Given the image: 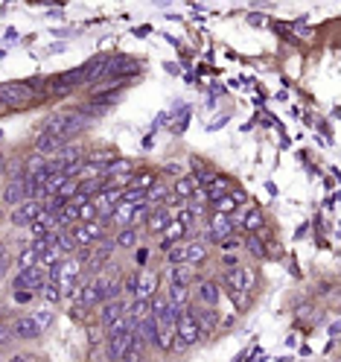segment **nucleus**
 <instances>
[{
	"label": "nucleus",
	"mask_w": 341,
	"mask_h": 362,
	"mask_svg": "<svg viewBox=\"0 0 341 362\" xmlns=\"http://www.w3.org/2000/svg\"><path fill=\"white\" fill-rule=\"evenodd\" d=\"M88 123H91V117L85 114V111H55V114H50L44 123H41V132L70 144L73 137H79L85 129H88Z\"/></svg>",
	"instance_id": "f257e3e1"
},
{
	"label": "nucleus",
	"mask_w": 341,
	"mask_h": 362,
	"mask_svg": "<svg viewBox=\"0 0 341 362\" xmlns=\"http://www.w3.org/2000/svg\"><path fill=\"white\" fill-rule=\"evenodd\" d=\"M79 161H85V146L76 144V141L64 144L62 152L55 155V164H59V170H62V166H67V164H79Z\"/></svg>",
	"instance_id": "5701e85b"
},
{
	"label": "nucleus",
	"mask_w": 341,
	"mask_h": 362,
	"mask_svg": "<svg viewBox=\"0 0 341 362\" xmlns=\"http://www.w3.org/2000/svg\"><path fill=\"white\" fill-rule=\"evenodd\" d=\"M0 216H3V205H0Z\"/></svg>",
	"instance_id": "de8ad7c7"
},
{
	"label": "nucleus",
	"mask_w": 341,
	"mask_h": 362,
	"mask_svg": "<svg viewBox=\"0 0 341 362\" xmlns=\"http://www.w3.org/2000/svg\"><path fill=\"white\" fill-rule=\"evenodd\" d=\"M35 263H38V255L33 252L30 245H26L24 252H18V257H15V266L18 269H30V266H35Z\"/></svg>",
	"instance_id": "c9c22d12"
},
{
	"label": "nucleus",
	"mask_w": 341,
	"mask_h": 362,
	"mask_svg": "<svg viewBox=\"0 0 341 362\" xmlns=\"http://www.w3.org/2000/svg\"><path fill=\"white\" fill-rule=\"evenodd\" d=\"M166 202H169V184H164L161 178H155L149 184V190H146V205L149 207H161Z\"/></svg>",
	"instance_id": "a878e982"
},
{
	"label": "nucleus",
	"mask_w": 341,
	"mask_h": 362,
	"mask_svg": "<svg viewBox=\"0 0 341 362\" xmlns=\"http://www.w3.org/2000/svg\"><path fill=\"white\" fill-rule=\"evenodd\" d=\"M21 202H26V190H24V178H9L3 184V193H0V205L3 207H18Z\"/></svg>",
	"instance_id": "f3484780"
},
{
	"label": "nucleus",
	"mask_w": 341,
	"mask_h": 362,
	"mask_svg": "<svg viewBox=\"0 0 341 362\" xmlns=\"http://www.w3.org/2000/svg\"><path fill=\"white\" fill-rule=\"evenodd\" d=\"M38 295H41V304H44V307H53V304H62V298H64V292L59 289V284H44L38 289Z\"/></svg>",
	"instance_id": "cd10ccee"
},
{
	"label": "nucleus",
	"mask_w": 341,
	"mask_h": 362,
	"mask_svg": "<svg viewBox=\"0 0 341 362\" xmlns=\"http://www.w3.org/2000/svg\"><path fill=\"white\" fill-rule=\"evenodd\" d=\"M0 108H6V105H3V100H0Z\"/></svg>",
	"instance_id": "09e8293b"
},
{
	"label": "nucleus",
	"mask_w": 341,
	"mask_h": 362,
	"mask_svg": "<svg viewBox=\"0 0 341 362\" xmlns=\"http://www.w3.org/2000/svg\"><path fill=\"white\" fill-rule=\"evenodd\" d=\"M204 190V199H207V205H216L222 196H227V190H231V181H227L225 175H219L216 173V178L210 181L207 187H202Z\"/></svg>",
	"instance_id": "b1692460"
},
{
	"label": "nucleus",
	"mask_w": 341,
	"mask_h": 362,
	"mask_svg": "<svg viewBox=\"0 0 341 362\" xmlns=\"http://www.w3.org/2000/svg\"><path fill=\"white\" fill-rule=\"evenodd\" d=\"M9 362H33V359H30V356H18V354H15V356H12Z\"/></svg>",
	"instance_id": "a18cd8bd"
},
{
	"label": "nucleus",
	"mask_w": 341,
	"mask_h": 362,
	"mask_svg": "<svg viewBox=\"0 0 341 362\" xmlns=\"http://www.w3.org/2000/svg\"><path fill=\"white\" fill-rule=\"evenodd\" d=\"M219 263H222V269H236L239 263H243V255H236V252H231V255H222V257H219Z\"/></svg>",
	"instance_id": "ea45409f"
},
{
	"label": "nucleus",
	"mask_w": 341,
	"mask_h": 362,
	"mask_svg": "<svg viewBox=\"0 0 341 362\" xmlns=\"http://www.w3.org/2000/svg\"><path fill=\"white\" fill-rule=\"evenodd\" d=\"M173 333H175V351H190V347H195L198 342L204 339L190 310H184V313H181V318H178V325H175Z\"/></svg>",
	"instance_id": "423d86ee"
},
{
	"label": "nucleus",
	"mask_w": 341,
	"mask_h": 362,
	"mask_svg": "<svg viewBox=\"0 0 341 362\" xmlns=\"http://www.w3.org/2000/svg\"><path fill=\"white\" fill-rule=\"evenodd\" d=\"M213 178H216V173H213L207 164H202L198 158H193V181H195V184H198V187H207Z\"/></svg>",
	"instance_id": "c85d7f7f"
},
{
	"label": "nucleus",
	"mask_w": 341,
	"mask_h": 362,
	"mask_svg": "<svg viewBox=\"0 0 341 362\" xmlns=\"http://www.w3.org/2000/svg\"><path fill=\"white\" fill-rule=\"evenodd\" d=\"M257 269L254 266H245V263H239L236 269H227L225 275L219 277H213L225 292H251L254 286H257Z\"/></svg>",
	"instance_id": "f03ea898"
},
{
	"label": "nucleus",
	"mask_w": 341,
	"mask_h": 362,
	"mask_svg": "<svg viewBox=\"0 0 341 362\" xmlns=\"http://www.w3.org/2000/svg\"><path fill=\"white\" fill-rule=\"evenodd\" d=\"M35 298V292H24V289H12V301L15 304H26V301H33Z\"/></svg>",
	"instance_id": "c03bdc74"
},
{
	"label": "nucleus",
	"mask_w": 341,
	"mask_h": 362,
	"mask_svg": "<svg viewBox=\"0 0 341 362\" xmlns=\"http://www.w3.org/2000/svg\"><path fill=\"white\" fill-rule=\"evenodd\" d=\"M47 284V269L44 266H30V269H18L15 275H12V289H24V292H35Z\"/></svg>",
	"instance_id": "6e6552de"
},
{
	"label": "nucleus",
	"mask_w": 341,
	"mask_h": 362,
	"mask_svg": "<svg viewBox=\"0 0 341 362\" xmlns=\"http://www.w3.org/2000/svg\"><path fill=\"white\" fill-rule=\"evenodd\" d=\"M164 295H166V301L173 304V307H181V310H187V307H190V286H175V284H166Z\"/></svg>",
	"instance_id": "bb28decb"
},
{
	"label": "nucleus",
	"mask_w": 341,
	"mask_h": 362,
	"mask_svg": "<svg viewBox=\"0 0 341 362\" xmlns=\"http://www.w3.org/2000/svg\"><path fill=\"white\" fill-rule=\"evenodd\" d=\"M9 325H12V336L21 339V342H35V339L44 336V333H41V327L33 322L30 313H26V316H18L15 322H9Z\"/></svg>",
	"instance_id": "4468645a"
},
{
	"label": "nucleus",
	"mask_w": 341,
	"mask_h": 362,
	"mask_svg": "<svg viewBox=\"0 0 341 362\" xmlns=\"http://www.w3.org/2000/svg\"><path fill=\"white\" fill-rule=\"evenodd\" d=\"M30 316H33V322L41 327V333H44V330H50V327L55 325V310H53V307H41V310H33Z\"/></svg>",
	"instance_id": "c756f323"
},
{
	"label": "nucleus",
	"mask_w": 341,
	"mask_h": 362,
	"mask_svg": "<svg viewBox=\"0 0 341 362\" xmlns=\"http://www.w3.org/2000/svg\"><path fill=\"white\" fill-rule=\"evenodd\" d=\"M155 292H158V272H152V269L137 272V289H134L132 301H149Z\"/></svg>",
	"instance_id": "6ab92c4d"
},
{
	"label": "nucleus",
	"mask_w": 341,
	"mask_h": 362,
	"mask_svg": "<svg viewBox=\"0 0 341 362\" xmlns=\"http://www.w3.org/2000/svg\"><path fill=\"white\" fill-rule=\"evenodd\" d=\"M152 181H155V173H134V178H132V190H140V193H143V196H146V190H149V184H152Z\"/></svg>",
	"instance_id": "72a5a7b5"
},
{
	"label": "nucleus",
	"mask_w": 341,
	"mask_h": 362,
	"mask_svg": "<svg viewBox=\"0 0 341 362\" xmlns=\"http://www.w3.org/2000/svg\"><path fill=\"white\" fill-rule=\"evenodd\" d=\"M76 216H79V222H96V219H99V211L94 207V202H85V205L76 207Z\"/></svg>",
	"instance_id": "e433bc0d"
},
{
	"label": "nucleus",
	"mask_w": 341,
	"mask_h": 362,
	"mask_svg": "<svg viewBox=\"0 0 341 362\" xmlns=\"http://www.w3.org/2000/svg\"><path fill=\"white\" fill-rule=\"evenodd\" d=\"M243 245H245V252H248L254 260H272V257H268V248H265L263 234H245V236H243Z\"/></svg>",
	"instance_id": "393cba45"
},
{
	"label": "nucleus",
	"mask_w": 341,
	"mask_h": 362,
	"mask_svg": "<svg viewBox=\"0 0 341 362\" xmlns=\"http://www.w3.org/2000/svg\"><path fill=\"white\" fill-rule=\"evenodd\" d=\"M35 96H38V91L33 82H3V85H0V100H3L6 108H24V105H30Z\"/></svg>",
	"instance_id": "20e7f679"
},
{
	"label": "nucleus",
	"mask_w": 341,
	"mask_h": 362,
	"mask_svg": "<svg viewBox=\"0 0 341 362\" xmlns=\"http://www.w3.org/2000/svg\"><path fill=\"white\" fill-rule=\"evenodd\" d=\"M123 173H134V164L125 161V158H117V161L108 164L105 170H103V181H105V178H114V175H123Z\"/></svg>",
	"instance_id": "7c9ffc66"
},
{
	"label": "nucleus",
	"mask_w": 341,
	"mask_h": 362,
	"mask_svg": "<svg viewBox=\"0 0 341 362\" xmlns=\"http://www.w3.org/2000/svg\"><path fill=\"white\" fill-rule=\"evenodd\" d=\"M164 275H166V284H175V286H190L198 277V272L193 266H187V263H181V266H166Z\"/></svg>",
	"instance_id": "412c9836"
},
{
	"label": "nucleus",
	"mask_w": 341,
	"mask_h": 362,
	"mask_svg": "<svg viewBox=\"0 0 341 362\" xmlns=\"http://www.w3.org/2000/svg\"><path fill=\"white\" fill-rule=\"evenodd\" d=\"M173 219H175V211H173V207H166V205H161V207H149V216H146V222H143V228H146L149 234H164V228H166Z\"/></svg>",
	"instance_id": "2eb2a0df"
},
{
	"label": "nucleus",
	"mask_w": 341,
	"mask_h": 362,
	"mask_svg": "<svg viewBox=\"0 0 341 362\" xmlns=\"http://www.w3.org/2000/svg\"><path fill=\"white\" fill-rule=\"evenodd\" d=\"M222 301V286L213 277H195L190 284V304L198 307H219Z\"/></svg>",
	"instance_id": "39448f33"
},
{
	"label": "nucleus",
	"mask_w": 341,
	"mask_h": 362,
	"mask_svg": "<svg viewBox=\"0 0 341 362\" xmlns=\"http://www.w3.org/2000/svg\"><path fill=\"white\" fill-rule=\"evenodd\" d=\"M0 164H6V158H3V149H0Z\"/></svg>",
	"instance_id": "49530a36"
},
{
	"label": "nucleus",
	"mask_w": 341,
	"mask_h": 362,
	"mask_svg": "<svg viewBox=\"0 0 341 362\" xmlns=\"http://www.w3.org/2000/svg\"><path fill=\"white\" fill-rule=\"evenodd\" d=\"M125 307H129V298H114V301L99 304V307H96V322H99V327H103V333L117 322V318L125 316Z\"/></svg>",
	"instance_id": "f8f14e48"
},
{
	"label": "nucleus",
	"mask_w": 341,
	"mask_h": 362,
	"mask_svg": "<svg viewBox=\"0 0 341 362\" xmlns=\"http://www.w3.org/2000/svg\"><path fill=\"white\" fill-rule=\"evenodd\" d=\"M120 281H123V298H134V289H137V272H125L120 275Z\"/></svg>",
	"instance_id": "f704fd0d"
},
{
	"label": "nucleus",
	"mask_w": 341,
	"mask_h": 362,
	"mask_svg": "<svg viewBox=\"0 0 341 362\" xmlns=\"http://www.w3.org/2000/svg\"><path fill=\"white\" fill-rule=\"evenodd\" d=\"M216 245H219L222 255H227V252H236V248L243 245V240H236V236H227V240H222V243H216Z\"/></svg>",
	"instance_id": "79ce46f5"
},
{
	"label": "nucleus",
	"mask_w": 341,
	"mask_h": 362,
	"mask_svg": "<svg viewBox=\"0 0 341 362\" xmlns=\"http://www.w3.org/2000/svg\"><path fill=\"white\" fill-rule=\"evenodd\" d=\"M120 362H149V351H134V347H129V354Z\"/></svg>",
	"instance_id": "a19ab883"
},
{
	"label": "nucleus",
	"mask_w": 341,
	"mask_h": 362,
	"mask_svg": "<svg viewBox=\"0 0 341 362\" xmlns=\"http://www.w3.org/2000/svg\"><path fill=\"white\" fill-rule=\"evenodd\" d=\"M210 207H213V214H222V216H231V214L236 211V205H234L231 196H222L216 205H210Z\"/></svg>",
	"instance_id": "4c0bfd02"
},
{
	"label": "nucleus",
	"mask_w": 341,
	"mask_h": 362,
	"mask_svg": "<svg viewBox=\"0 0 341 362\" xmlns=\"http://www.w3.org/2000/svg\"><path fill=\"white\" fill-rule=\"evenodd\" d=\"M227 298H231L236 316H243L251 310V292H227Z\"/></svg>",
	"instance_id": "473e14b6"
},
{
	"label": "nucleus",
	"mask_w": 341,
	"mask_h": 362,
	"mask_svg": "<svg viewBox=\"0 0 341 362\" xmlns=\"http://www.w3.org/2000/svg\"><path fill=\"white\" fill-rule=\"evenodd\" d=\"M231 222L236 231H245V234H260L265 228V214L260 211V207H236V211L231 214Z\"/></svg>",
	"instance_id": "0eeeda50"
},
{
	"label": "nucleus",
	"mask_w": 341,
	"mask_h": 362,
	"mask_svg": "<svg viewBox=\"0 0 341 362\" xmlns=\"http://www.w3.org/2000/svg\"><path fill=\"white\" fill-rule=\"evenodd\" d=\"M12 342H15V336H12V325L9 322H0V347L12 345Z\"/></svg>",
	"instance_id": "37998d69"
},
{
	"label": "nucleus",
	"mask_w": 341,
	"mask_h": 362,
	"mask_svg": "<svg viewBox=\"0 0 341 362\" xmlns=\"http://www.w3.org/2000/svg\"><path fill=\"white\" fill-rule=\"evenodd\" d=\"M129 347H132V333L129 330H108L105 333L103 351H105L108 362H120L125 354H129Z\"/></svg>",
	"instance_id": "1a4fd4ad"
},
{
	"label": "nucleus",
	"mask_w": 341,
	"mask_h": 362,
	"mask_svg": "<svg viewBox=\"0 0 341 362\" xmlns=\"http://www.w3.org/2000/svg\"><path fill=\"white\" fill-rule=\"evenodd\" d=\"M111 240L120 252H134L137 245H143V234H140V228H134V225H125V228H117V234H114Z\"/></svg>",
	"instance_id": "a211bd4d"
},
{
	"label": "nucleus",
	"mask_w": 341,
	"mask_h": 362,
	"mask_svg": "<svg viewBox=\"0 0 341 362\" xmlns=\"http://www.w3.org/2000/svg\"><path fill=\"white\" fill-rule=\"evenodd\" d=\"M41 211H44V205L26 199V202H21L18 207H12V211H9V225H15V228H30L33 222L38 219Z\"/></svg>",
	"instance_id": "9b49d317"
},
{
	"label": "nucleus",
	"mask_w": 341,
	"mask_h": 362,
	"mask_svg": "<svg viewBox=\"0 0 341 362\" xmlns=\"http://www.w3.org/2000/svg\"><path fill=\"white\" fill-rule=\"evenodd\" d=\"M82 277H85V266H82L79 257H64L59 263V281H55V284H59V289L64 292V295L82 281Z\"/></svg>",
	"instance_id": "9d476101"
},
{
	"label": "nucleus",
	"mask_w": 341,
	"mask_h": 362,
	"mask_svg": "<svg viewBox=\"0 0 341 362\" xmlns=\"http://www.w3.org/2000/svg\"><path fill=\"white\" fill-rule=\"evenodd\" d=\"M132 255H134V257H132V266H134V272H143V269H149V260H152V248H149V245H137Z\"/></svg>",
	"instance_id": "2f4dec72"
},
{
	"label": "nucleus",
	"mask_w": 341,
	"mask_h": 362,
	"mask_svg": "<svg viewBox=\"0 0 341 362\" xmlns=\"http://www.w3.org/2000/svg\"><path fill=\"white\" fill-rule=\"evenodd\" d=\"M62 146H64V141H59V137H50L44 132H38L35 141H33V152H35V155H44V158H55L62 152Z\"/></svg>",
	"instance_id": "aec40b11"
},
{
	"label": "nucleus",
	"mask_w": 341,
	"mask_h": 362,
	"mask_svg": "<svg viewBox=\"0 0 341 362\" xmlns=\"http://www.w3.org/2000/svg\"><path fill=\"white\" fill-rule=\"evenodd\" d=\"M187 310L193 313L198 330H202V336H207V333H213V330H219V327H222L219 307H198V304H190Z\"/></svg>",
	"instance_id": "ddd939ff"
},
{
	"label": "nucleus",
	"mask_w": 341,
	"mask_h": 362,
	"mask_svg": "<svg viewBox=\"0 0 341 362\" xmlns=\"http://www.w3.org/2000/svg\"><path fill=\"white\" fill-rule=\"evenodd\" d=\"M184 234H187V228L181 225L178 219H173L169 225L164 228V234H161V252H166V248H173V245H178V243H184Z\"/></svg>",
	"instance_id": "4be33fe9"
},
{
	"label": "nucleus",
	"mask_w": 341,
	"mask_h": 362,
	"mask_svg": "<svg viewBox=\"0 0 341 362\" xmlns=\"http://www.w3.org/2000/svg\"><path fill=\"white\" fill-rule=\"evenodd\" d=\"M227 196L234 199L236 207H245V205H248V193H245L243 187H231V190H227Z\"/></svg>",
	"instance_id": "58836bf2"
},
{
	"label": "nucleus",
	"mask_w": 341,
	"mask_h": 362,
	"mask_svg": "<svg viewBox=\"0 0 341 362\" xmlns=\"http://www.w3.org/2000/svg\"><path fill=\"white\" fill-rule=\"evenodd\" d=\"M207 257H210V245L204 240H187L184 243V263H187V266H193V269L204 266Z\"/></svg>",
	"instance_id": "dca6fc26"
},
{
	"label": "nucleus",
	"mask_w": 341,
	"mask_h": 362,
	"mask_svg": "<svg viewBox=\"0 0 341 362\" xmlns=\"http://www.w3.org/2000/svg\"><path fill=\"white\" fill-rule=\"evenodd\" d=\"M67 231H70V236H73L79 252H88V248H94L99 240H105L108 236V225L105 222H99V219L96 222H76V225H70Z\"/></svg>",
	"instance_id": "7ed1b4c3"
}]
</instances>
